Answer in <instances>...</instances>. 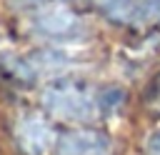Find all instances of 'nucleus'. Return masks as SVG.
Listing matches in <instances>:
<instances>
[{
	"label": "nucleus",
	"instance_id": "obj_5",
	"mask_svg": "<svg viewBox=\"0 0 160 155\" xmlns=\"http://www.w3.org/2000/svg\"><path fill=\"white\" fill-rule=\"evenodd\" d=\"M145 152H148V155H160V130L152 132V135H148V140H145Z\"/></svg>",
	"mask_w": 160,
	"mask_h": 155
},
{
	"label": "nucleus",
	"instance_id": "obj_4",
	"mask_svg": "<svg viewBox=\"0 0 160 155\" xmlns=\"http://www.w3.org/2000/svg\"><path fill=\"white\" fill-rule=\"evenodd\" d=\"M78 22H80L78 15L72 10H68L65 5H60V2L45 5L35 15V28L42 35H50V38H65V35H70L78 28Z\"/></svg>",
	"mask_w": 160,
	"mask_h": 155
},
{
	"label": "nucleus",
	"instance_id": "obj_2",
	"mask_svg": "<svg viewBox=\"0 0 160 155\" xmlns=\"http://www.w3.org/2000/svg\"><path fill=\"white\" fill-rule=\"evenodd\" d=\"M15 138L28 155H48L50 150H55V142H58L52 125L38 112H28L18 120Z\"/></svg>",
	"mask_w": 160,
	"mask_h": 155
},
{
	"label": "nucleus",
	"instance_id": "obj_1",
	"mask_svg": "<svg viewBox=\"0 0 160 155\" xmlns=\"http://www.w3.org/2000/svg\"><path fill=\"white\" fill-rule=\"evenodd\" d=\"M42 105L50 110V115L68 122H85L95 118L98 110V102L90 95V90L72 80H58L48 85L42 92Z\"/></svg>",
	"mask_w": 160,
	"mask_h": 155
},
{
	"label": "nucleus",
	"instance_id": "obj_3",
	"mask_svg": "<svg viewBox=\"0 0 160 155\" xmlns=\"http://www.w3.org/2000/svg\"><path fill=\"white\" fill-rule=\"evenodd\" d=\"M110 138L100 130H70L55 142V155H110Z\"/></svg>",
	"mask_w": 160,
	"mask_h": 155
},
{
	"label": "nucleus",
	"instance_id": "obj_6",
	"mask_svg": "<svg viewBox=\"0 0 160 155\" xmlns=\"http://www.w3.org/2000/svg\"><path fill=\"white\" fill-rule=\"evenodd\" d=\"M15 8H45V5H52V2H60V0H10Z\"/></svg>",
	"mask_w": 160,
	"mask_h": 155
}]
</instances>
